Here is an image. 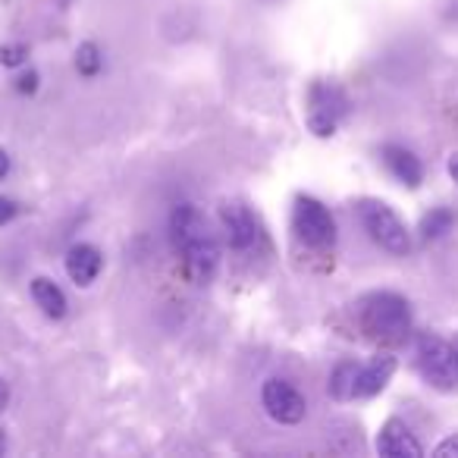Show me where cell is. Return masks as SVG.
Wrapping results in <instances>:
<instances>
[{
  "mask_svg": "<svg viewBox=\"0 0 458 458\" xmlns=\"http://www.w3.org/2000/svg\"><path fill=\"white\" fill-rule=\"evenodd\" d=\"M170 242L191 283L204 286V283L214 280L216 267H220V245H216V236L210 233L208 220L191 204L173 208Z\"/></svg>",
  "mask_w": 458,
  "mask_h": 458,
  "instance_id": "cell-1",
  "label": "cell"
},
{
  "mask_svg": "<svg viewBox=\"0 0 458 458\" xmlns=\"http://www.w3.org/2000/svg\"><path fill=\"white\" fill-rule=\"evenodd\" d=\"M358 324L380 345H402L411 333V308L399 293H370L358 305Z\"/></svg>",
  "mask_w": 458,
  "mask_h": 458,
  "instance_id": "cell-2",
  "label": "cell"
},
{
  "mask_svg": "<svg viewBox=\"0 0 458 458\" xmlns=\"http://www.w3.org/2000/svg\"><path fill=\"white\" fill-rule=\"evenodd\" d=\"M393 374H395V361L389 355H374L364 364L343 361V364H336V370L330 374V393H333V399H339V402L368 399V395L380 393Z\"/></svg>",
  "mask_w": 458,
  "mask_h": 458,
  "instance_id": "cell-3",
  "label": "cell"
},
{
  "mask_svg": "<svg viewBox=\"0 0 458 458\" xmlns=\"http://www.w3.org/2000/svg\"><path fill=\"white\" fill-rule=\"evenodd\" d=\"M358 220H361L364 233L380 245L389 255H408L411 251V236H408L405 223L399 220L389 204L383 201H361L358 204Z\"/></svg>",
  "mask_w": 458,
  "mask_h": 458,
  "instance_id": "cell-4",
  "label": "cell"
},
{
  "mask_svg": "<svg viewBox=\"0 0 458 458\" xmlns=\"http://www.w3.org/2000/svg\"><path fill=\"white\" fill-rule=\"evenodd\" d=\"M220 223H223V233H226L229 249L236 251V255L258 258L267 249V236H264L261 220H258L245 204L226 201L220 208Z\"/></svg>",
  "mask_w": 458,
  "mask_h": 458,
  "instance_id": "cell-5",
  "label": "cell"
},
{
  "mask_svg": "<svg viewBox=\"0 0 458 458\" xmlns=\"http://www.w3.org/2000/svg\"><path fill=\"white\" fill-rule=\"evenodd\" d=\"M418 370L430 386L437 389H455L458 386V355H455V345L445 343L439 336H418Z\"/></svg>",
  "mask_w": 458,
  "mask_h": 458,
  "instance_id": "cell-6",
  "label": "cell"
},
{
  "mask_svg": "<svg viewBox=\"0 0 458 458\" xmlns=\"http://www.w3.org/2000/svg\"><path fill=\"white\" fill-rule=\"evenodd\" d=\"M293 229L308 249L324 251L336 242V220H333V214L318 201V198H308V195L295 198Z\"/></svg>",
  "mask_w": 458,
  "mask_h": 458,
  "instance_id": "cell-7",
  "label": "cell"
},
{
  "mask_svg": "<svg viewBox=\"0 0 458 458\" xmlns=\"http://www.w3.org/2000/svg\"><path fill=\"white\" fill-rule=\"evenodd\" d=\"M261 402L276 424H301V420H305L308 402H305V395L293 386V383L267 380L261 389Z\"/></svg>",
  "mask_w": 458,
  "mask_h": 458,
  "instance_id": "cell-8",
  "label": "cell"
},
{
  "mask_svg": "<svg viewBox=\"0 0 458 458\" xmlns=\"http://www.w3.org/2000/svg\"><path fill=\"white\" fill-rule=\"evenodd\" d=\"M345 107V95L336 89V85H314L311 89V110H308V126L318 135H333L336 123L343 120Z\"/></svg>",
  "mask_w": 458,
  "mask_h": 458,
  "instance_id": "cell-9",
  "label": "cell"
},
{
  "mask_svg": "<svg viewBox=\"0 0 458 458\" xmlns=\"http://www.w3.org/2000/svg\"><path fill=\"white\" fill-rule=\"evenodd\" d=\"M377 452L386 458H420L424 455V445L414 439V433L408 430L402 420H386L377 437Z\"/></svg>",
  "mask_w": 458,
  "mask_h": 458,
  "instance_id": "cell-10",
  "label": "cell"
},
{
  "mask_svg": "<svg viewBox=\"0 0 458 458\" xmlns=\"http://www.w3.org/2000/svg\"><path fill=\"white\" fill-rule=\"evenodd\" d=\"M101 267L104 258L95 245H72L70 255H66V274H70V280L76 286H91L98 280V274H101Z\"/></svg>",
  "mask_w": 458,
  "mask_h": 458,
  "instance_id": "cell-11",
  "label": "cell"
},
{
  "mask_svg": "<svg viewBox=\"0 0 458 458\" xmlns=\"http://www.w3.org/2000/svg\"><path fill=\"white\" fill-rule=\"evenodd\" d=\"M383 164H386V170L393 173L399 182L405 185H420V179H424V166H420V160L414 157V151H408V148L402 145H386L383 148Z\"/></svg>",
  "mask_w": 458,
  "mask_h": 458,
  "instance_id": "cell-12",
  "label": "cell"
},
{
  "mask_svg": "<svg viewBox=\"0 0 458 458\" xmlns=\"http://www.w3.org/2000/svg\"><path fill=\"white\" fill-rule=\"evenodd\" d=\"M32 299L38 301V308L47 314V318H64V314H66L64 289H60L57 283L45 280V276H38V280L32 283Z\"/></svg>",
  "mask_w": 458,
  "mask_h": 458,
  "instance_id": "cell-13",
  "label": "cell"
},
{
  "mask_svg": "<svg viewBox=\"0 0 458 458\" xmlns=\"http://www.w3.org/2000/svg\"><path fill=\"white\" fill-rule=\"evenodd\" d=\"M76 66H79V72H82V76H89V79L98 76V70H101V51H98L95 41H85V45L79 47Z\"/></svg>",
  "mask_w": 458,
  "mask_h": 458,
  "instance_id": "cell-14",
  "label": "cell"
},
{
  "mask_svg": "<svg viewBox=\"0 0 458 458\" xmlns=\"http://www.w3.org/2000/svg\"><path fill=\"white\" fill-rule=\"evenodd\" d=\"M452 226V214L445 208L433 210L430 216H424V223H420V233H424V239H439L443 233H449Z\"/></svg>",
  "mask_w": 458,
  "mask_h": 458,
  "instance_id": "cell-15",
  "label": "cell"
},
{
  "mask_svg": "<svg viewBox=\"0 0 458 458\" xmlns=\"http://www.w3.org/2000/svg\"><path fill=\"white\" fill-rule=\"evenodd\" d=\"M22 57H26V47H22V45L4 47V51H0V60H4L7 66H20V64H22Z\"/></svg>",
  "mask_w": 458,
  "mask_h": 458,
  "instance_id": "cell-16",
  "label": "cell"
},
{
  "mask_svg": "<svg viewBox=\"0 0 458 458\" xmlns=\"http://www.w3.org/2000/svg\"><path fill=\"white\" fill-rule=\"evenodd\" d=\"M16 214H20V204L10 201V198H0V226H4V223L13 220Z\"/></svg>",
  "mask_w": 458,
  "mask_h": 458,
  "instance_id": "cell-17",
  "label": "cell"
},
{
  "mask_svg": "<svg viewBox=\"0 0 458 458\" xmlns=\"http://www.w3.org/2000/svg\"><path fill=\"white\" fill-rule=\"evenodd\" d=\"M458 458V439H445V443L437 445V458Z\"/></svg>",
  "mask_w": 458,
  "mask_h": 458,
  "instance_id": "cell-18",
  "label": "cell"
},
{
  "mask_svg": "<svg viewBox=\"0 0 458 458\" xmlns=\"http://www.w3.org/2000/svg\"><path fill=\"white\" fill-rule=\"evenodd\" d=\"M10 402V386L4 383V377H0V414H4V408H7Z\"/></svg>",
  "mask_w": 458,
  "mask_h": 458,
  "instance_id": "cell-19",
  "label": "cell"
},
{
  "mask_svg": "<svg viewBox=\"0 0 458 458\" xmlns=\"http://www.w3.org/2000/svg\"><path fill=\"white\" fill-rule=\"evenodd\" d=\"M20 82H22L20 85L22 91H35V82H38V76H35V72H29V76H22Z\"/></svg>",
  "mask_w": 458,
  "mask_h": 458,
  "instance_id": "cell-20",
  "label": "cell"
},
{
  "mask_svg": "<svg viewBox=\"0 0 458 458\" xmlns=\"http://www.w3.org/2000/svg\"><path fill=\"white\" fill-rule=\"evenodd\" d=\"M7 173H10V157H7V151L0 148V179L7 176Z\"/></svg>",
  "mask_w": 458,
  "mask_h": 458,
  "instance_id": "cell-21",
  "label": "cell"
},
{
  "mask_svg": "<svg viewBox=\"0 0 458 458\" xmlns=\"http://www.w3.org/2000/svg\"><path fill=\"white\" fill-rule=\"evenodd\" d=\"M449 173H452V179L458 182V154H452V157H449Z\"/></svg>",
  "mask_w": 458,
  "mask_h": 458,
  "instance_id": "cell-22",
  "label": "cell"
},
{
  "mask_svg": "<svg viewBox=\"0 0 458 458\" xmlns=\"http://www.w3.org/2000/svg\"><path fill=\"white\" fill-rule=\"evenodd\" d=\"M452 345H455V355H458V336H455V343H452Z\"/></svg>",
  "mask_w": 458,
  "mask_h": 458,
  "instance_id": "cell-23",
  "label": "cell"
}]
</instances>
